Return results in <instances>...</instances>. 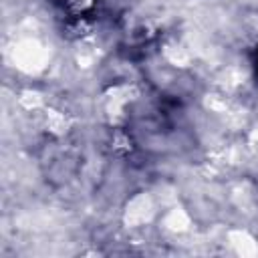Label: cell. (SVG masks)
Instances as JSON below:
<instances>
[{"instance_id": "2", "label": "cell", "mask_w": 258, "mask_h": 258, "mask_svg": "<svg viewBox=\"0 0 258 258\" xmlns=\"http://www.w3.org/2000/svg\"><path fill=\"white\" fill-rule=\"evenodd\" d=\"M254 67H256V75H258V50H256V58H254Z\"/></svg>"}, {"instance_id": "1", "label": "cell", "mask_w": 258, "mask_h": 258, "mask_svg": "<svg viewBox=\"0 0 258 258\" xmlns=\"http://www.w3.org/2000/svg\"><path fill=\"white\" fill-rule=\"evenodd\" d=\"M64 14L75 20H87L97 10L99 0H54Z\"/></svg>"}]
</instances>
